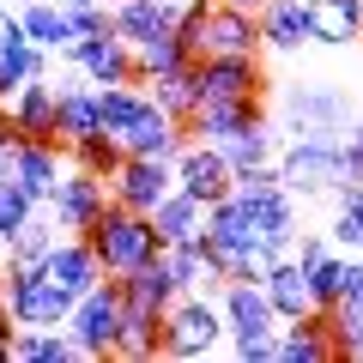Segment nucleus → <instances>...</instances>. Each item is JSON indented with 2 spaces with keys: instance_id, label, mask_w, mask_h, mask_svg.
<instances>
[{
  "instance_id": "1",
  "label": "nucleus",
  "mask_w": 363,
  "mask_h": 363,
  "mask_svg": "<svg viewBox=\"0 0 363 363\" xmlns=\"http://www.w3.org/2000/svg\"><path fill=\"white\" fill-rule=\"evenodd\" d=\"M357 116L363 109L351 104V91L339 79H291L279 91V128L291 140H345Z\"/></svg>"
},
{
  "instance_id": "2",
  "label": "nucleus",
  "mask_w": 363,
  "mask_h": 363,
  "mask_svg": "<svg viewBox=\"0 0 363 363\" xmlns=\"http://www.w3.org/2000/svg\"><path fill=\"white\" fill-rule=\"evenodd\" d=\"M85 236H91V248H97V260H104V272H116V279L164 255V236H157V224L145 218V212L121 206V200H109V212L91 224Z\"/></svg>"
},
{
  "instance_id": "3",
  "label": "nucleus",
  "mask_w": 363,
  "mask_h": 363,
  "mask_svg": "<svg viewBox=\"0 0 363 363\" xmlns=\"http://www.w3.org/2000/svg\"><path fill=\"white\" fill-rule=\"evenodd\" d=\"M0 297H6V315L18 327H67L79 309V297L55 285L43 267H0Z\"/></svg>"
},
{
  "instance_id": "4",
  "label": "nucleus",
  "mask_w": 363,
  "mask_h": 363,
  "mask_svg": "<svg viewBox=\"0 0 363 363\" xmlns=\"http://www.w3.org/2000/svg\"><path fill=\"white\" fill-rule=\"evenodd\" d=\"M230 339V321H224V303L206 297V291H182L176 309L164 315V357H212V351Z\"/></svg>"
},
{
  "instance_id": "5",
  "label": "nucleus",
  "mask_w": 363,
  "mask_h": 363,
  "mask_svg": "<svg viewBox=\"0 0 363 363\" xmlns=\"http://www.w3.org/2000/svg\"><path fill=\"white\" fill-rule=\"evenodd\" d=\"M279 176L297 200H333V188L345 182V140H291L279 145Z\"/></svg>"
},
{
  "instance_id": "6",
  "label": "nucleus",
  "mask_w": 363,
  "mask_h": 363,
  "mask_svg": "<svg viewBox=\"0 0 363 363\" xmlns=\"http://www.w3.org/2000/svg\"><path fill=\"white\" fill-rule=\"evenodd\" d=\"M121 309H128V297H121V279H116V272L79 297L73 321H67L79 357H116V345H121Z\"/></svg>"
},
{
  "instance_id": "7",
  "label": "nucleus",
  "mask_w": 363,
  "mask_h": 363,
  "mask_svg": "<svg viewBox=\"0 0 363 363\" xmlns=\"http://www.w3.org/2000/svg\"><path fill=\"white\" fill-rule=\"evenodd\" d=\"M200 242H206V255L218 260V272L230 279V272L260 248V224H255V212H248V200L242 194H224L218 206H206V230H200Z\"/></svg>"
},
{
  "instance_id": "8",
  "label": "nucleus",
  "mask_w": 363,
  "mask_h": 363,
  "mask_svg": "<svg viewBox=\"0 0 363 363\" xmlns=\"http://www.w3.org/2000/svg\"><path fill=\"white\" fill-rule=\"evenodd\" d=\"M109 200H116V194H109V182H104V176H91V169L67 164V176L49 188V200H43V206L55 212V224H61V230L85 236L91 224H97V218L109 212Z\"/></svg>"
},
{
  "instance_id": "9",
  "label": "nucleus",
  "mask_w": 363,
  "mask_h": 363,
  "mask_svg": "<svg viewBox=\"0 0 363 363\" xmlns=\"http://www.w3.org/2000/svg\"><path fill=\"white\" fill-rule=\"evenodd\" d=\"M176 188H182V194H194L200 206H218L224 194H236V169H230V157H224V145L188 140L182 157H176Z\"/></svg>"
},
{
  "instance_id": "10",
  "label": "nucleus",
  "mask_w": 363,
  "mask_h": 363,
  "mask_svg": "<svg viewBox=\"0 0 363 363\" xmlns=\"http://www.w3.org/2000/svg\"><path fill=\"white\" fill-rule=\"evenodd\" d=\"M260 91H267L260 55H200V61H194V97H200V104L260 97Z\"/></svg>"
},
{
  "instance_id": "11",
  "label": "nucleus",
  "mask_w": 363,
  "mask_h": 363,
  "mask_svg": "<svg viewBox=\"0 0 363 363\" xmlns=\"http://www.w3.org/2000/svg\"><path fill=\"white\" fill-rule=\"evenodd\" d=\"M67 67H79V73L91 79V85H128V79H140V61H133V43L116 37V30H97V37H79L73 49H61Z\"/></svg>"
},
{
  "instance_id": "12",
  "label": "nucleus",
  "mask_w": 363,
  "mask_h": 363,
  "mask_svg": "<svg viewBox=\"0 0 363 363\" xmlns=\"http://www.w3.org/2000/svg\"><path fill=\"white\" fill-rule=\"evenodd\" d=\"M109 194L121 200V206H133V212H145L152 218L157 212V200H169L176 194V164H164V157H121V169L109 176Z\"/></svg>"
},
{
  "instance_id": "13",
  "label": "nucleus",
  "mask_w": 363,
  "mask_h": 363,
  "mask_svg": "<svg viewBox=\"0 0 363 363\" xmlns=\"http://www.w3.org/2000/svg\"><path fill=\"white\" fill-rule=\"evenodd\" d=\"M0 109L25 140H61V85H55V73L30 79L13 104H0Z\"/></svg>"
},
{
  "instance_id": "14",
  "label": "nucleus",
  "mask_w": 363,
  "mask_h": 363,
  "mask_svg": "<svg viewBox=\"0 0 363 363\" xmlns=\"http://www.w3.org/2000/svg\"><path fill=\"white\" fill-rule=\"evenodd\" d=\"M224 303V321H230V339H260V333H279V309H272L267 285H255V279H230V285L218 291Z\"/></svg>"
},
{
  "instance_id": "15",
  "label": "nucleus",
  "mask_w": 363,
  "mask_h": 363,
  "mask_svg": "<svg viewBox=\"0 0 363 363\" xmlns=\"http://www.w3.org/2000/svg\"><path fill=\"white\" fill-rule=\"evenodd\" d=\"M260 43H267V55H303L315 43V6L309 0H267L260 6Z\"/></svg>"
},
{
  "instance_id": "16",
  "label": "nucleus",
  "mask_w": 363,
  "mask_h": 363,
  "mask_svg": "<svg viewBox=\"0 0 363 363\" xmlns=\"http://www.w3.org/2000/svg\"><path fill=\"white\" fill-rule=\"evenodd\" d=\"M43 272H49L55 285H67L73 297H85L91 285H104V279H109V272H104V260H97V248H91V236H73V230H61V242L49 248Z\"/></svg>"
},
{
  "instance_id": "17",
  "label": "nucleus",
  "mask_w": 363,
  "mask_h": 363,
  "mask_svg": "<svg viewBox=\"0 0 363 363\" xmlns=\"http://www.w3.org/2000/svg\"><path fill=\"white\" fill-rule=\"evenodd\" d=\"M255 121H267V104L260 97H224V104H200L188 116V133L194 140H212V145H230L236 133H248Z\"/></svg>"
},
{
  "instance_id": "18",
  "label": "nucleus",
  "mask_w": 363,
  "mask_h": 363,
  "mask_svg": "<svg viewBox=\"0 0 363 363\" xmlns=\"http://www.w3.org/2000/svg\"><path fill=\"white\" fill-rule=\"evenodd\" d=\"M188 140H194V133H188V121H176L169 109H157V104L145 109L128 133H121V145H128L133 157H164V164H176Z\"/></svg>"
},
{
  "instance_id": "19",
  "label": "nucleus",
  "mask_w": 363,
  "mask_h": 363,
  "mask_svg": "<svg viewBox=\"0 0 363 363\" xmlns=\"http://www.w3.org/2000/svg\"><path fill=\"white\" fill-rule=\"evenodd\" d=\"M206 55H267V43H260V13L212 0V18H206Z\"/></svg>"
},
{
  "instance_id": "20",
  "label": "nucleus",
  "mask_w": 363,
  "mask_h": 363,
  "mask_svg": "<svg viewBox=\"0 0 363 363\" xmlns=\"http://www.w3.org/2000/svg\"><path fill=\"white\" fill-rule=\"evenodd\" d=\"M67 164H73V152H67V140H18V157H13V182H25L37 200H49V188L67 176Z\"/></svg>"
},
{
  "instance_id": "21",
  "label": "nucleus",
  "mask_w": 363,
  "mask_h": 363,
  "mask_svg": "<svg viewBox=\"0 0 363 363\" xmlns=\"http://www.w3.org/2000/svg\"><path fill=\"white\" fill-rule=\"evenodd\" d=\"M279 363H339L333 333H327V309H309L303 321L279 327Z\"/></svg>"
},
{
  "instance_id": "22",
  "label": "nucleus",
  "mask_w": 363,
  "mask_h": 363,
  "mask_svg": "<svg viewBox=\"0 0 363 363\" xmlns=\"http://www.w3.org/2000/svg\"><path fill=\"white\" fill-rule=\"evenodd\" d=\"M176 6H169V0H116V6H109V25H116V37H128L133 49H140V43H152V37H169V30H176Z\"/></svg>"
},
{
  "instance_id": "23",
  "label": "nucleus",
  "mask_w": 363,
  "mask_h": 363,
  "mask_svg": "<svg viewBox=\"0 0 363 363\" xmlns=\"http://www.w3.org/2000/svg\"><path fill=\"white\" fill-rule=\"evenodd\" d=\"M164 260H169V272H176V285L182 291H206V297H218L224 285H230V279H224L218 272V260L206 255V242H164Z\"/></svg>"
},
{
  "instance_id": "24",
  "label": "nucleus",
  "mask_w": 363,
  "mask_h": 363,
  "mask_svg": "<svg viewBox=\"0 0 363 363\" xmlns=\"http://www.w3.org/2000/svg\"><path fill=\"white\" fill-rule=\"evenodd\" d=\"M121 297L145 303V309H157V315H169V309H176V297H182V285H176V272H169V260L157 255V260H145V267L121 272Z\"/></svg>"
},
{
  "instance_id": "25",
  "label": "nucleus",
  "mask_w": 363,
  "mask_h": 363,
  "mask_svg": "<svg viewBox=\"0 0 363 363\" xmlns=\"http://www.w3.org/2000/svg\"><path fill=\"white\" fill-rule=\"evenodd\" d=\"M267 285V297H272V309H279V321H303V315L315 309V297H309V272L297 267V260H272V272L260 279Z\"/></svg>"
},
{
  "instance_id": "26",
  "label": "nucleus",
  "mask_w": 363,
  "mask_h": 363,
  "mask_svg": "<svg viewBox=\"0 0 363 363\" xmlns=\"http://www.w3.org/2000/svg\"><path fill=\"white\" fill-rule=\"evenodd\" d=\"M116 357H133V363L164 357V315L145 309V303H128V309H121V345H116Z\"/></svg>"
},
{
  "instance_id": "27",
  "label": "nucleus",
  "mask_w": 363,
  "mask_h": 363,
  "mask_svg": "<svg viewBox=\"0 0 363 363\" xmlns=\"http://www.w3.org/2000/svg\"><path fill=\"white\" fill-rule=\"evenodd\" d=\"M55 73V49H37V43H13V49H0V104H13L18 91L30 79Z\"/></svg>"
},
{
  "instance_id": "28",
  "label": "nucleus",
  "mask_w": 363,
  "mask_h": 363,
  "mask_svg": "<svg viewBox=\"0 0 363 363\" xmlns=\"http://www.w3.org/2000/svg\"><path fill=\"white\" fill-rule=\"evenodd\" d=\"M315 6V43L321 49H351L363 37V0H309Z\"/></svg>"
},
{
  "instance_id": "29",
  "label": "nucleus",
  "mask_w": 363,
  "mask_h": 363,
  "mask_svg": "<svg viewBox=\"0 0 363 363\" xmlns=\"http://www.w3.org/2000/svg\"><path fill=\"white\" fill-rule=\"evenodd\" d=\"M133 61H140V85H152V79H164V73H188L200 55L182 43V30H169V37L140 43V49H133Z\"/></svg>"
},
{
  "instance_id": "30",
  "label": "nucleus",
  "mask_w": 363,
  "mask_h": 363,
  "mask_svg": "<svg viewBox=\"0 0 363 363\" xmlns=\"http://www.w3.org/2000/svg\"><path fill=\"white\" fill-rule=\"evenodd\" d=\"M79 345L67 327H18L13 339V363H73Z\"/></svg>"
},
{
  "instance_id": "31",
  "label": "nucleus",
  "mask_w": 363,
  "mask_h": 363,
  "mask_svg": "<svg viewBox=\"0 0 363 363\" xmlns=\"http://www.w3.org/2000/svg\"><path fill=\"white\" fill-rule=\"evenodd\" d=\"M18 18H25V30H30V43L37 49H73V18H67V6L61 0H30V6H18Z\"/></svg>"
},
{
  "instance_id": "32",
  "label": "nucleus",
  "mask_w": 363,
  "mask_h": 363,
  "mask_svg": "<svg viewBox=\"0 0 363 363\" xmlns=\"http://www.w3.org/2000/svg\"><path fill=\"white\" fill-rule=\"evenodd\" d=\"M152 224H157V236L164 242H194L200 230H206V206H200L194 194H169V200H157V212H152Z\"/></svg>"
},
{
  "instance_id": "33",
  "label": "nucleus",
  "mask_w": 363,
  "mask_h": 363,
  "mask_svg": "<svg viewBox=\"0 0 363 363\" xmlns=\"http://www.w3.org/2000/svg\"><path fill=\"white\" fill-rule=\"evenodd\" d=\"M97 104H104V128L121 140V133L152 109V91H145L140 79H128V85H97Z\"/></svg>"
},
{
  "instance_id": "34",
  "label": "nucleus",
  "mask_w": 363,
  "mask_h": 363,
  "mask_svg": "<svg viewBox=\"0 0 363 363\" xmlns=\"http://www.w3.org/2000/svg\"><path fill=\"white\" fill-rule=\"evenodd\" d=\"M55 242H61V224H55V212L43 206L37 218L25 224V230H18L13 242H6V260H0V267H43Z\"/></svg>"
},
{
  "instance_id": "35",
  "label": "nucleus",
  "mask_w": 363,
  "mask_h": 363,
  "mask_svg": "<svg viewBox=\"0 0 363 363\" xmlns=\"http://www.w3.org/2000/svg\"><path fill=\"white\" fill-rule=\"evenodd\" d=\"M67 152H73V164H79V169H91V176H104V182H109V176L121 169V157H128V145H121L116 133L104 128V133H91V140H73Z\"/></svg>"
},
{
  "instance_id": "36",
  "label": "nucleus",
  "mask_w": 363,
  "mask_h": 363,
  "mask_svg": "<svg viewBox=\"0 0 363 363\" xmlns=\"http://www.w3.org/2000/svg\"><path fill=\"white\" fill-rule=\"evenodd\" d=\"M37 212H43V200H37V194H30L25 182H13V176L0 182V248L13 242V236H18V230H25V224H30V218H37Z\"/></svg>"
},
{
  "instance_id": "37",
  "label": "nucleus",
  "mask_w": 363,
  "mask_h": 363,
  "mask_svg": "<svg viewBox=\"0 0 363 363\" xmlns=\"http://www.w3.org/2000/svg\"><path fill=\"white\" fill-rule=\"evenodd\" d=\"M145 91H152V104L169 109L176 121H188V116L200 109V97H194V67H188V73H164V79H152Z\"/></svg>"
},
{
  "instance_id": "38",
  "label": "nucleus",
  "mask_w": 363,
  "mask_h": 363,
  "mask_svg": "<svg viewBox=\"0 0 363 363\" xmlns=\"http://www.w3.org/2000/svg\"><path fill=\"white\" fill-rule=\"evenodd\" d=\"M303 272H309V297H315V309H333V303H339V285H345V248L321 255L315 267H303Z\"/></svg>"
},
{
  "instance_id": "39",
  "label": "nucleus",
  "mask_w": 363,
  "mask_h": 363,
  "mask_svg": "<svg viewBox=\"0 0 363 363\" xmlns=\"http://www.w3.org/2000/svg\"><path fill=\"white\" fill-rule=\"evenodd\" d=\"M327 333H333L339 363L357 357V351H363V309H357V303H333V309H327Z\"/></svg>"
},
{
  "instance_id": "40",
  "label": "nucleus",
  "mask_w": 363,
  "mask_h": 363,
  "mask_svg": "<svg viewBox=\"0 0 363 363\" xmlns=\"http://www.w3.org/2000/svg\"><path fill=\"white\" fill-rule=\"evenodd\" d=\"M206 18H212V0H194V6H188V13L176 18L182 43H188V49H194V55H206Z\"/></svg>"
},
{
  "instance_id": "41",
  "label": "nucleus",
  "mask_w": 363,
  "mask_h": 363,
  "mask_svg": "<svg viewBox=\"0 0 363 363\" xmlns=\"http://www.w3.org/2000/svg\"><path fill=\"white\" fill-rule=\"evenodd\" d=\"M236 363H279V333H260V339H224Z\"/></svg>"
},
{
  "instance_id": "42",
  "label": "nucleus",
  "mask_w": 363,
  "mask_h": 363,
  "mask_svg": "<svg viewBox=\"0 0 363 363\" xmlns=\"http://www.w3.org/2000/svg\"><path fill=\"white\" fill-rule=\"evenodd\" d=\"M116 6V0H109ZM109 6H67V18H73V43L79 37H97V30H116L109 25Z\"/></svg>"
},
{
  "instance_id": "43",
  "label": "nucleus",
  "mask_w": 363,
  "mask_h": 363,
  "mask_svg": "<svg viewBox=\"0 0 363 363\" xmlns=\"http://www.w3.org/2000/svg\"><path fill=\"white\" fill-rule=\"evenodd\" d=\"M321 255H333V236H327V230H297V242H291V260H297V267H315Z\"/></svg>"
},
{
  "instance_id": "44",
  "label": "nucleus",
  "mask_w": 363,
  "mask_h": 363,
  "mask_svg": "<svg viewBox=\"0 0 363 363\" xmlns=\"http://www.w3.org/2000/svg\"><path fill=\"white\" fill-rule=\"evenodd\" d=\"M339 303H357V309H363V255H345V285H339Z\"/></svg>"
},
{
  "instance_id": "45",
  "label": "nucleus",
  "mask_w": 363,
  "mask_h": 363,
  "mask_svg": "<svg viewBox=\"0 0 363 363\" xmlns=\"http://www.w3.org/2000/svg\"><path fill=\"white\" fill-rule=\"evenodd\" d=\"M18 140H25V133H18L13 121H0V182L13 176V157H18Z\"/></svg>"
},
{
  "instance_id": "46",
  "label": "nucleus",
  "mask_w": 363,
  "mask_h": 363,
  "mask_svg": "<svg viewBox=\"0 0 363 363\" xmlns=\"http://www.w3.org/2000/svg\"><path fill=\"white\" fill-rule=\"evenodd\" d=\"M345 176H351V182H363V128H351V133H345Z\"/></svg>"
},
{
  "instance_id": "47",
  "label": "nucleus",
  "mask_w": 363,
  "mask_h": 363,
  "mask_svg": "<svg viewBox=\"0 0 363 363\" xmlns=\"http://www.w3.org/2000/svg\"><path fill=\"white\" fill-rule=\"evenodd\" d=\"M224 6H248V13H260V6H267V0H224Z\"/></svg>"
},
{
  "instance_id": "48",
  "label": "nucleus",
  "mask_w": 363,
  "mask_h": 363,
  "mask_svg": "<svg viewBox=\"0 0 363 363\" xmlns=\"http://www.w3.org/2000/svg\"><path fill=\"white\" fill-rule=\"evenodd\" d=\"M61 6H109V0H61Z\"/></svg>"
},
{
  "instance_id": "49",
  "label": "nucleus",
  "mask_w": 363,
  "mask_h": 363,
  "mask_svg": "<svg viewBox=\"0 0 363 363\" xmlns=\"http://www.w3.org/2000/svg\"><path fill=\"white\" fill-rule=\"evenodd\" d=\"M6 6H30V0H6Z\"/></svg>"
},
{
  "instance_id": "50",
  "label": "nucleus",
  "mask_w": 363,
  "mask_h": 363,
  "mask_svg": "<svg viewBox=\"0 0 363 363\" xmlns=\"http://www.w3.org/2000/svg\"><path fill=\"white\" fill-rule=\"evenodd\" d=\"M0 121H6V109H0Z\"/></svg>"
},
{
  "instance_id": "51",
  "label": "nucleus",
  "mask_w": 363,
  "mask_h": 363,
  "mask_svg": "<svg viewBox=\"0 0 363 363\" xmlns=\"http://www.w3.org/2000/svg\"><path fill=\"white\" fill-rule=\"evenodd\" d=\"M357 363H363V351H357Z\"/></svg>"
},
{
  "instance_id": "52",
  "label": "nucleus",
  "mask_w": 363,
  "mask_h": 363,
  "mask_svg": "<svg viewBox=\"0 0 363 363\" xmlns=\"http://www.w3.org/2000/svg\"><path fill=\"white\" fill-rule=\"evenodd\" d=\"M357 128H363V116H357Z\"/></svg>"
},
{
  "instance_id": "53",
  "label": "nucleus",
  "mask_w": 363,
  "mask_h": 363,
  "mask_svg": "<svg viewBox=\"0 0 363 363\" xmlns=\"http://www.w3.org/2000/svg\"><path fill=\"white\" fill-rule=\"evenodd\" d=\"M0 13H6V6H0Z\"/></svg>"
}]
</instances>
